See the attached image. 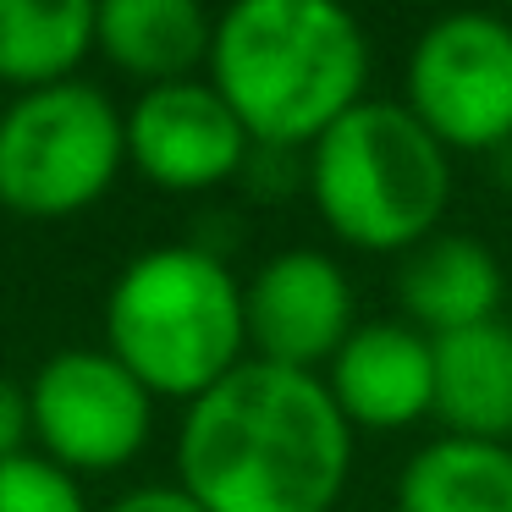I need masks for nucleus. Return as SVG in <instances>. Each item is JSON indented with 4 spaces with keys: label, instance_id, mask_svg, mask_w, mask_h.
<instances>
[{
    "label": "nucleus",
    "instance_id": "nucleus-10",
    "mask_svg": "<svg viewBox=\"0 0 512 512\" xmlns=\"http://www.w3.org/2000/svg\"><path fill=\"white\" fill-rule=\"evenodd\" d=\"M331 397L347 424L402 430L435 413V347L413 325H364L331 358Z\"/></svg>",
    "mask_w": 512,
    "mask_h": 512
},
{
    "label": "nucleus",
    "instance_id": "nucleus-13",
    "mask_svg": "<svg viewBox=\"0 0 512 512\" xmlns=\"http://www.w3.org/2000/svg\"><path fill=\"white\" fill-rule=\"evenodd\" d=\"M397 298L413 314V331H430V336L468 331V325L496 320L501 265L474 237H430L402 259Z\"/></svg>",
    "mask_w": 512,
    "mask_h": 512
},
{
    "label": "nucleus",
    "instance_id": "nucleus-15",
    "mask_svg": "<svg viewBox=\"0 0 512 512\" xmlns=\"http://www.w3.org/2000/svg\"><path fill=\"white\" fill-rule=\"evenodd\" d=\"M94 12L89 0H0V83L23 94L72 83L94 50Z\"/></svg>",
    "mask_w": 512,
    "mask_h": 512
},
{
    "label": "nucleus",
    "instance_id": "nucleus-9",
    "mask_svg": "<svg viewBox=\"0 0 512 512\" xmlns=\"http://www.w3.org/2000/svg\"><path fill=\"white\" fill-rule=\"evenodd\" d=\"M243 314L254 358L314 375L353 336V287L331 254L287 248V254L265 259L259 276L243 287Z\"/></svg>",
    "mask_w": 512,
    "mask_h": 512
},
{
    "label": "nucleus",
    "instance_id": "nucleus-17",
    "mask_svg": "<svg viewBox=\"0 0 512 512\" xmlns=\"http://www.w3.org/2000/svg\"><path fill=\"white\" fill-rule=\"evenodd\" d=\"M28 430H34L28 386H17L12 375H0V463H12V457H23Z\"/></svg>",
    "mask_w": 512,
    "mask_h": 512
},
{
    "label": "nucleus",
    "instance_id": "nucleus-1",
    "mask_svg": "<svg viewBox=\"0 0 512 512\" xmlns=\"http://www.w3.org/2000/svg\"><path fill=\"white\" fill-rule=\"evenodd\" d=\"M353 468V424L303 369L243 358L188 402L177 479L204 512H331Z\"/></svg>",
    "mask_w": 512,
    "mask_h": 512
},
{
    "label": "nucleus",
    "instance_id": "nucleus-3",
    "mask_svg": "<svg viewBox=\"0 0 512 512\" xmlns=\"http://www.w3.org/2000/svg\"><path fill=\"white\" fill-rule=\"evenodd\" d=\"M105 347L155 397L199 402L243 364V287L210 248H149L105 298Z\"/></svg>",
    "mask_w": 512,
    "mask_h": 512
},
{
    "label": "nucleus",
    "instance_id": "nucleus-18",
    "mask_svg": "<svg viewBox=\"0 0 512 512\" xmlns=\"http://www.w3.org/2000/svg\"><path fill=\"white\" fill-rule=\"evenodd\" d=\"M105 512H204V507L182 485H155V490H133V496L111 501Z\"/></svg>",
    "mask_w": 512,
    "mask_h": 512
},
{
    "label": "nucleus",
    "instance_id": "nucleus-5",
    "mask_svg": "<svg viewBox=\"0 0 512 512\" xmlns=\"http://www.w3.org/2000/svg\"><path fill=\"white\" fill-rule=\"evenodd\" d=\"M122 160L127 116L89 83H56L0 111V204L28 221L89 210Z\"/></svg>",
    "mask_w": 512,
    "mask_h": 512
},
{
    "label": "nucleus",
    "instance_id": "nucleus-14",
    "mask_svg": "<svg viewBox=\"0 0 512 512\" xmlns=\"http://www.w3.org/2000/svg\"><path fill=\"white\" fill-rule=\"evenodd\" d=\"M397 512H512V446L446 435L408 457Z\"/></svg>",
    "mask_w": 512,
    "mask_h": 512
},
{
    "label": "nucleus",
    "instance_id": "nucleus-11",
    "mask_svg": "<svg viewBox=\"0 0 512 512\" xmlns=\"http://www.w3.org/2000/svg\"><path fill=\"white\" fill-rule=\"evenodd\" d=\"M435 347V419L463 441L512 435V325L485 320L452 336H430Z\"/></svg>",
    "mask_w": 512,
    "mask_h": 512
},
{
    "label": "nucleus",
    "instance_id": "nucleus-12",
    "mask_svg": "<svg viewBox=\"0 0 512 512\" xmlns=\"http://www.w3.org/2000/svg\"><path fill=\"white\" fill-rule=\"evenodd\" d=\"M94 50L149 89L188 83L193 67H210L215 23L193 0H105L94 12Z\"/></svg>",
    "mask_w": 512,
    "mask_h": 512
},
{
    "label": "nucleus",
    "instance_id": "nucleus-8",
    "mask_svg": "<svg viewBox=\"0 0 512 512\" xmlns=\"http://www.w3.org/2000/svg\"><path fill=\"white\" fill-rule=\"evenodd\" d=\"M248 149H254V138L215 83H160V89L138 94V105L127 111V160L155 188L204 193L237 177Z\"/></svg>",
    "mask_w": 512,
    "mask_h": 512
},
{
    "label": "nucleus",
    "instance_id": "nucleus-7",
    "mask_svg": "<svg viewBox=\"0 0 512 512\" xmlns=\"http://www.w3.org/2000/svg\"><path fill=\"white\" fill-rule=\"evenodd\" d=\"M408 111L446 149H501L512 138V23L485 12L441 17L408 56Z\"/></svg>",
    "mask_w": 512,
    "mask_h": 512
},
{
    "label": "nucleus",
    "instance_id": "nucleus-4",
    "mask_svg": "<svg viewBox=\"0 0 512 512\" xmlns=\"http://www.w3.org/2000/svg\"><path fill=\"white\" fill-rule=\"evenodd\" d=\"M309 193L320 221L364 254H413L452 199L446 144L391 100H364L314 144Z\"/></svg>",
    "mask_w": 512,
    "mask_h": 512
},
{
    "label": "nucleus",
    "instance_id": "nucleus-2",
    "mask_svg": "<svg viewBox=\"0 0 512 512\" xmlns=\"http://www.w3.org/2000/svg\"><path fill=\"white\" fill-rule=\"evenodd\" d=\"M364 78V28L331 0H237L215 23L210 83L265 149H314L364 105Z\"/></svg>",
    "mask_w": 512,
    "mask_h": 512
},
{
    "label": "nucleus",
    "instance_id": "nucleus-6",
    "mask_svg": "<svg viewBox=\"0 0 512 512\" xmlns=\"http://www.w3.org/2000/svg\"><path fill=\"white\" fill-rule=\"evenodd\" d=\"M28 408L50 463H61L67 474H105L144 452L155 391L111 347H72L34 375Z\"/></svg>",
    "mask_w": 512,
    "mask_h": 512
},
{
    "label": "nucleus",
    "instance_id": "nucleus-16",
    "mask_svg": "<svg viewBox=\"0 0 512 512\" xmlns=\"http://www.w3.org/2000/svg\"><path fill=\"white\" fill-rule=\"evenodd\" d=\"M0 512H89L72 474L50 457H12L0 463Z\"/></svg>",
    "mask_w": 512,
    "mask_h": 512
}]
</instances>
